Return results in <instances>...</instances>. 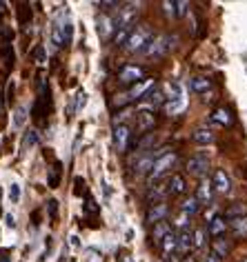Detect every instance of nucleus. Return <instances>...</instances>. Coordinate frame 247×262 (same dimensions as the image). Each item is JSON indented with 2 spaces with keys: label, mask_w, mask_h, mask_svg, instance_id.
Listing matches in <instances>:
<instances>
[{
  "label": "nucleus",
  "mask_w": 247,
  "mask_h": 262,
  "mask_svg": "<svg viewBox=\"0 0 247 262\" xmlns=\"http://www.w3.org/2000/svg\"><path fill=\"white\" fill-rule=\"evenodd\" d=\"M176 42H178V36H170V34L154 36V40L147 45V49L142 51V54H145L147 58H162L176 47Z\"/></svg>",
  "instance_id": "nucleus-3"
},
{
  "label": "nucleus",
  "mask_w": 247,
  "mask_h": 262,
  "mask_svg": "<svg viewBox=\"0 0 247 262\" xmlns=\"http://www.w3.org/2000/svg\"><path fill=\"white\" fill-rule=\"evenodd\" d=\"M71 34H74L71 23H65L63 25V45H71Z\"/></svg>",
  "instance_id": "nucleus-38"
},
{
  "label": "nucleus",
  "mask_w": 247,
  "mask_h": 262,
  "mask_svg": "<svg viewBox=\"0 0 247 262\" xmlns=\"http://www.w3.org/2000/svg\"><path fill=\"white\" fill-rule=\"evenodd\" d=\"M227 229H232L234 238H247V215L236 220H227Z\"/></svg>",
  "instance_id": "nucleus-23"
},
{
  "label": "nucleus",
  "mask_w": 247,
  "mask_h": 262,
  "mask_svg": "<svg viewBox=\"0 0 247 262\" xmlns=\"http://www.w3.org/2000/svg\"><path fill=\"white\" fill-rule=\"evenodd\" d=\"M162 11H165V16L174 18V16H176V3H172V0H165V3H162Z\"/></svg>",
  "instance_id": "nucleus-41"
},
{
  "label": "nucleus",
  "mask_w": 247,
  "mask_h": 262,
  "mask_svg": "<svg viewBox=\"0 0 247 262\" xmlns=\"http://www.w3.org/2000/svg\"><path fill=\"white\" fill-rule=\"evenodd\" d=\"M152 40H154V29L149 25H136L125 40V49L132 51V54H138V51H145Z\"/></svg>",
  "instance_id": "nucleus-2"
},
{
  "label": "nucleus",
  "mask_w": 247,
  "mask_h": 262,
  "mask_svg": "<svg viewBox=\"0 0 247 262\" xmlns=\"http://www.w3.org/2000/svg\"><path fill=\"white\" fill-rule=\"evenodd\" d=\"M167 91H170V98L165 100V111L170 116H176L185 109V94L180 89V84H167Z\"/></svg>",
  "instance_id": "nucleus-4"
},
{
  "label": "nucleus",
  "mask_w": 247,
  "mask_h": 262,
  "mask_svg": "<svg viewBox=\"0 0 247 262\" xmlns=\"http://www.w3.org/2000/svg\"><path fill=\"white\" fill-rule=\"evenodd\" d=\"M9 198L14 200V202H18V198H20V187H18V185H11V189H9Z\"/></svg>",
  "instance_id": "nucleus-46"
},
{
  "label": "nucleus",
  "mask_w": 247,
  "mask_h": 262,
  "mask_svg": "<svg viewBox=\"0 0 247 262\" xmlns=\"http://www.w3.org/2000/svg\"><path fill=\"white\" fill-rule=\"evenodd\" d=\"M210 120L214 124H218V127H232V124H234V116H232V111L227 107H218V109L212 111Z\"/></svg>",
  "instance_id": "nucleus-17"
},
{
  "label": "nucleus",
  "mask_w": 247,
  "mask_h": 262,
  "mask_svg": "<svg viewBox=\"0 0 247 262\" xmlns=\"http://www.w3.org/2000/svg\"><path fill=\"white\" fill-rule=\"evenodd\" d=\"M74 187H76V189H74L76 195H83V193L87 195V182L83 180V178H76V180H74Z\"/></svg>",
  "instance_id": "nucleus-40"
},
{
  "label": "nucleus",
  "mask_w": 247,
  "mask_h": 262,
  "mask_svg": "<svg viewBox=\"0 0 247 262\" xmlns=\"http://www.w3.org/2000/svg\"><path fill=\"white\" fill-rule=\"evenodd\" d=\"M60 173H63V162L60 160H54V165H51L49 173H47V185L49 189H56L60 185Z\"/></svg>",
  "instance_id": "nucleus-24"
},
{
  "label": "nucleus",
  "mask_w": 247,
  "mask_h": 262,
  "mask_svg": "<svg viewBox=\"0 0 247 262\" xmlns=\"http://www.w3.org/2000/svg\"><path fill=\"white\" fill-rule=\"evenodd\" d=\"M156 124V116L152 109H140L138 114H136V131H140V134H145V131H152Z\"/></svg>",
  "instance_id": "nucleus-12"
},
{
  "label": "nucleus",
  "mask_w": 247,
  "mask_h": 262,
  "mask_svg": "<svg viewBox=\"0 0 247 262\" xmlns=\"http://www.w3.org/2000/svg\"><path fill=\"white\" fill-rule=\"evenodd\" d=\"M51 40H54L56 47H63V23L54 25V29H51Z\"/></svg>",
  "instance_id": "nucleus-34"
},
{
  "label": "nucleus",
  "mask_w": 247,
  "mask_h": 262,
  "mask_svg": "<svg viewBox=\"0 0 247 262\" xmlns=\"http://www.w3.org/2000/svg\"><path fill=\"white\" fill-rule=\"evenodd\" d=\"M185 169L190 176H205L207 169H210V158H207V154L200 151L196 156H192V158L185 162Z\"/></svg>",
  "instance_id": "nucleus-7"
},
{
  "label": "nucleus",
  "mask_w": 247,
  "mask_h": 262,
  "mask_svg": "<svg viewBox=\"0 0 247 262\" xmlns=\"http://www.w3.org/2000/svg\"><path fill=\"white\" fill-rule=\"evenodd\" d=\"M5 220H7V225H9V227H16V218H14V215H11V213L5 215Z\"/></svg>",
  "instance_id": "nucleus-48"
},
{
  "label": "nucleus",
  "mask_w": 247,
  "mask_h": 262,
  "mask_svg": "<svg viewBox=\"0 0 247 262\" xmlns=\"http://www.w3.org/2000/svg\"><path fill=\"white\" fill-rule=\"evenodd\" d=\"M142 78H145V69L138 67V64H125V67L118 71V80L122 84H132V87L136 82H140Z\"/></svg>",
  "instance_id": "nucleus-8"
},
{
  "label": "nucleus",
  "mask_w": 247,
  "mask_h": 262,
  "mask_svg": "<svg viewBox=\"0 0 247 262\" xmlns=\"http://www.w3.org/2000/svg\"><path fill=\"white\" fill-rule=\"evenodd\" d=\"M167 233H172V225H170V222H158V225H154L152 242H154V245H160L162 238H165Z\"/></svg>",
  "instance_id": "nucleus-28"
},
{
  "label": "nucleus",
  "mask_w": 247,
  "mask_h": 262,
  "mask_svg": "<svg viewBox=\"0 0 247 262\" xmlns=\"http://www.w3.org/2000/svg\"><path fill=\"white\" fill-rule=\"evenodd\" d=\"M38 142V134L36 131H27V136H25V147H34Z\"/></svg>",
  "instance_id": "nucleus-43"
},
{
  "label": "nucleus",
  "mask_w": 247,
  "mask_h": 262,
  "mask_svg": "<svg viewBox=\"0 0 247 262\" xmlns=\"http://www.w3.org/2000/svg\"><path fill=\"white\" fill-rule=\"evenodd\" d=\"M203 245H205V229H196V231H192V247L200 249Z\"/></svg>",
  "instance_id": "nucleus-33"
},
{
  "label": "nucleus",
  "mask_w": 247,
  "mask_h": 262,
  "mask_svg": "<svg viewBox=\"0 0 247 262\" xmlns=\"http://www.w3.org/2000/svg\"><path fill=\"white\" fill-rule=\"evenodd\" d=\"M47 211H49V220L56 222L58 220V202L56 200H47Z\"/></svg>",
  "instance_id": "nucleus-39"
},
{
  "label": "nucleus",
  "mask_w": 247,
  "mask_h": 262,
  "mask_svg": "<svg viewBox=\"0 0 247 262\" xmlns=\"http://www.w3.org/2000/svg\"><path fill=\"white\" fill-rule=\"evenodd\" d=\"M198 209H200V202L196 200V195H187V198L180 202V211L187 213L190 218H194V215L198 213Z\"/></svg>",
  "instance_id": "nucleus-26"
},
{
  "label": "nucleus",
  "mask_w": 247,
  "mask_h": 262,
  "mask_svg": "<svg viewBox=\"0 0 247 262\" xmlns=\"http://www.w3.org/2000/svg\"><path fill=\"white\" fill-rule=\"evenodd\" d=\"M227 231V220L223 215H214V218L207 222V233L212 235V238H220V235H225Z\"/></svg>",
  "instance_id": "nucleus-18"
},
{
  "label": "nucleus",
  "mask_w": 247,
  "mask_h": 262,
  "mask_svg": "<svg viewBox=\"0 0 247 262\" xmlns=\"http://www.w3.org/2000/svg\"><path fill=\"white\" fill-rule=\"evenodd\" d=\"M183 262H196V260H194V258H183Z\"/></svg>",
  "instance_id": "nucleus-51"
},
{
  "label": "nucleus",
  "mask_w": 247,
  "mask_h": 262,
  "mask_svg": "<svg viewBox=\"0 0 247 262\" xmlns=\"http://www.w3.org/2000/svg\"><path fill=\"white\" fill-rule=\"evenodd\" d=\"M25 120H27V109H25V107H16V116H14L16 127H23Z\"/></svg>",
  "instance_id": "nucleus-37"
},
{
  "label": "nucleus",
  "mask_w": 247,
  "mask_h": 262,
  "mask_svg": "<svg viewBox=\"0 0 247 262\" xmlns=\"http://www.w3.org/2000/svg\"><path fill=\"white\" fill-rule=\"evenodd\" d=\"M129 140H132V129L127 124H116L114 127V145L118 151H127Z\"/></svg>",
  "instance_id": "nucleus-11"
},
{
  "label": "nucleus",
  "mask_w": 247,
  "mask_h": 262,
  "mask_svg": "<svg viewBox=\"0 0 247 262\" xmlns=\"http://www.w3.org/2000/svg\"><path fill=\"white\" fill-rule=\"evenodd\" d=\"M154 160H156L154 149H152V151H136V160L132 162V173L134 176H145V173H149V169H152Z\"/></svg>",
  "instance_id": "nucleus-6"
},
{
  "label": "nucleus",
  "mask_w": 247,
  "mask_h": 262,
  "mask_svg": "<svg viewBox=\"0 0 247 262\" xmlns=\"http://www.w3.org/2000/svg\"><path fill=\"white\" fill-rule=\"evenodd\" d=\"M212 185H214V191L216 193H230L232 191V180H230V176H227L225 169H216V171H214Z\"/></svg>",
  "instance_id": "nucleus-13"
},
{
  "label": "nucleus",
  "mask_w": 247,
  "mask_h": 262,
  "mask_svg": "<svg viewBox=\"0 0 247 262\" xmlns=\"http://www.w3.org/2000/svg\"><path fill=\"white\" fill-rule=\"evenodd\" d=\"M170 215V207H167V202H154V205H149L147 213H145V220L149 225H158V222H165V218Z\"/></svg>",
  "instance_id": "nucleus-9"
},
{
  "label": "nucleus",
  "mask_w": 247,
  "mask_h": 262,
  "mask_svg": "<svg viewBox=\"0 0 247 262\" xmlns=\"http://www.w3.org/2000/svg\"><path fill=\"white\" fill-rule=\"evenodd\" d=\"M245 215H247V205H243V202H234L232 207H227L223 218L225 220H236V218H245Z\"/></svg>",
  "instance_id": "nucleus-27"
},
{
  "label": "nucleus",
  "mask_w": 247,
  "mask_h": 262,
  "mask_svg": "<svg viewBox=\"0 0 247 262\" xmlns=\"http://www.w3.org/2000/svg\"><path fill=\"white\" fill-rule=\"evenodd\" d=\"M11 38H14V31H11V27H7V25H0V42H11Z\"/></svg>",
  "instance_id": "nucleus-36"
},
{
  "label": "nucleus",
  "mask_w": 247,
  "mask_h": 262,
  "mask_svg": "<svg viewBox=\"0 0 247 262\" xmlns=\"http://www.w3.org/2000/svg\"><path fill=\"white\" fill-rule=\"evenodd\" d=\"M243 262H247V260H243Z\"/></svg>",
  "instance_id": "nucleus-52"
},
{
  "label": "nucleus",
  "mask_w": 247,
  "mask_h": 262,
  "mask_svg": "<svg viewBox=\"0 0 247 262\" xmlns=\"http://www.w3.org/2000/svg\"><path fill=\"white\" fill-rule=\"evenodd\" d=\"M192 140L196 142V145H212V142H214V134H212V129H207V127H198L192 134Z\"/></svg>",
  "instance_id": "nucleus-25"
},
{
  "label": "nucleus",
  "mask_w": 247,
  "mask_h": 262,
  "mask_svg": "<svg viewBox=\"0 0 247 262\" xmlns=\"http://www.w3.org/2000/svg\"><path fill=\"white\" fill-rule=\"evenodd\" d=\"M147 100H149V104L156 109V107H160V104H165V96H162V91L160 89H154V91H149V94L145 96Z\"/></svg>",
  "instance_id": "nucleus-31"
},
{
  "label": "nucleus",
  "mask_w": 247,
  "mask_h": 262,
  "mask_svg": "<svg viewBox=\"0 0 247 262\" xmlns=\"http://www.w3.org/2000/svg\"><path fill=\"white\" fill-rule=\"evenodd\" d=\"M85 213L87 215H96V213H98V205H96V200L89 193L85 195Z\"/></svg>",
  "instance_id": "nucleus-35"
},
{
  "label": "nucleus",
  "mask_w": 247,
  "mask_h": 262,
  "mask_svg": "<svg viewBox=\"0 0 247 262\" xmlns=\"http://www.w3.org/2000/svg\"><path fill=\"white\" fill-rule=\"evenodd\" d=\"M187 191V182L183 176H172L170 182H167V193H172V195H183Z\"/></svg>",
  "instance_id": "nucleus-22"
},
{
  "label": "nucleus",
  "mask_w": 247,
  "mask_h": 262,
  "mask_svg": "<svg viewBox=\"0 0 247 262\" xmlns=\"http://www.w3.org/2000/svg\"><path fill=\"white\" fill-rule=\"evenodd\" d=\"M31 20V9L27 3H18V23L20 25H29Z\"/></svg>",
  "instance_id": "nucleus-30"
},
{
  "label": "nucleus",
  "mask_w": 247,
  "mask_h": 262,
  "mask_svg": "<svg viewBox=\"0 0 247 262\" xmlns=\"http://www.w3.org/2000/svg\"><path fill=\"white\" fill-rule=\"evenodd\" d=\"M129 102H132V100H129V94H127V91H122V94H116V96H114L112 107H114V109H122V107H125V104H129Z\"/></svg>",
  "instance_id": "nucleus-32"
},
{
  "label": "nucleus",
  "mask_w": 247,
  "mask_h": 262,
  "mask_svg": "<svg viewBox=\"0 0 247 262\" xmlns=\"http://www.w3.org/2000/svg\"><path fill=\"white\" fill-rule=\"evenodd\" d=\"M114 31H116V20L112 16L102 14L98 18V36H100V40H109V38H114Z\"/></svg>",
  "instance_id": "nucleus-16"
},
{
  "label": "nucleus",
  "mask_w": 247,
  "mask_h": 262,
  "mask_svg": "<svg viewBox=\"0 0 247 262\" xmlns=\"http://www.w3.org/2000/svg\"><path fill=\"white\" fill-rule=\"evenodd\" d=\"M160 251H162V258L167 262H178V253H176V233H167L160 242Z\"/></svg>",
  "instance_id": "nucleus-10"
},
{
  "label": "nucleus",
  "mask_w": 247,
  "mask_h": 262,
  "mask_svg": "<svg viewBox=\"0 0 247 262\" xmlns=\"http://www.w3.org/2000/svg\"><path fill=\"white\" fill-rule=\"evenodd\" d=\"M5 7H7V5H5V3H0V14H3V11H5Z\"/></svg>",
  "instance_id": "nucleus-50"
},
{
  "label": "nucleus",
  "mask_w": 247,
  "mask_h": 262,
  "mask_svg": "<svg viewBox=\"0 0 247 262\" xmlns=\"http://www.w3.org/2000/svg\"><path fill=\"white\" fill-rule=\"evenodd\" d=\"M176 160H178V156H176V151H172V149H160V151H156V160H154L152 169H149V187H152L156 180H160L165 173H170L174 165H176Z\"/></svg>",
  "instance_id": "nucleus-1"
},
{
  "label": "nucleus",
  "mask_w": 247,
  "mask_h": 262,
  "mask_svg": "<svg viewBox=\"0 0 247 262\" xmlns=\"http://www.w3.org/2000/svg\"><path fill=\"white\" fill-rule=\"evenodd\" d=\"M187 11H190V3H185V0L176 3V16H187Z\"/></svg>",
  "instance_id": "nucleus-45"
},
{
  "label": "nucleus",
  "mask_w": 247,
  "mask_h": 262,
  "mask_svg": "<svg viewBox=\"0 0 247 262\" xmlns=\"http://www.w3.org/2000/svg\"><path fill=\"white\" fill-rule=\"evenodd\" d=\"M214 185H212V180L210 178H203L200 180V185H198V189H196V200L200 202V207L203 205H210L212 202V198H214Z\"/></svg>",
  "instance_id": "nucleus-15"
},
{
  "label": "nucleus",
  "mask_w": 247,
  "mask_h": 262,
  "mask_svg": "<svg viewBox=\"0 0 247 262\" xmlns=\"http://www.w3.org/2000/svg\"><path fill=\"white\" fill-rule=\"evenodd\" d=\"M207 262H220V260H218V258H216V255H214V253H212V255H210V258H207Z\"/></svg>",
  "instance_id": "nucleus-49"
},
{
  "label": "nucleus",
  "mask_w": 247,
  "mask_h": 262,
  "mask_svg": "<svg viewBox=\"0 0 247 262\" xmlns=\"http://www.w3.org/2000/svg\"><path fill=\"white\" fill-rule=\"evenodd\" d=\"M154 84H156L154 78H142L140 82H136L134 87L127 91V94H129V100H140V98H145L149 91H152Z\"/></svg>",
  "instance_id": "nucleus-14"
},
{
  "label": "nucleus",
  "mask_w": 247,
  "mask_h": 262,
  "mask_svg": "<svg viewBox=\"0 0 247 262\" xmlns=\"http://www.w3.org/2000/svg\"><path fill=\"white\" fill-rule=\"evenodd\" d=\"M85 102H87V94H85V91H78V96H76V111H80L83 107H85Z\"/></svg>",
  "instance_id": "nucleus-44"
},
{
  "label": "nucleus",
  "mask_w": 247,
  "mask_h": 262,
  "mask_svg": "<svg viewBox=\"0 0 247 262\" xmlns=\"http://www.w3.org/2000/svg\"><path fill=\"white\" fill-rule=\"evenodd\" d=\"M190 222H192L190 215L183 213V211H178L176 215H174V220H172V227H176L178 233L180 231H190Z\"/></svg>",
  "instance_id": "nucleus-29"
},
{
  "label": "nucleus",
  "mask_w": 247,
  "mask_h": 262,
  "mask_svg": "<svg viewBox=\"0 0 247 262\" xmlns=\"http://www.w3.org/2000/svg\"><path fill=\"white\" fill-rule=\"evenodd\" d=\"M34 58H36V62L40 64V67H43L45 62H47V58H45V49L40 47V45H38V47L34 49Z\"/></svg>",
  "instance_id": "nucleus-42"
},
{
  "label": "nucleus",
  "mask_w": 247,
  "mask_h": 262,
  "mask_svg": "<svg viewBox=\"0 0 247 262\" xmlns=\"http://www.w3.org/2000/svg\"><path fill=\"white\" fill-rule=\"evenodd\" d=\"M190 89L194 91V94H200V96H207V91L212 89V80L205 76H196L190 80Z\"/></svg>",
  "instance_id": "nucleus-21"
},
{
  "label": "nucleus",
  "mask_w": 247,
  "mask_h": 262,
  "mask_svg": "<svg viewBox=\"0 0 247 262\" xmlns=\"http://www.w3.org/2000/svg\"><path fill=\"white\" fill-rule=\"evenodd\" d=\"M98 7H102V9H109V7H120L118 3H107V0H102V3L98 5Z\"/></svg>",
  "instance_id": "nucleus-47"
},
{
  "label": "nucleus",
  "mask_w": 247,
  "mask_h": 262,
  "mask_svg": "<svg viewBox=\"0 0 247 262\" xmlns=\"http://www.w3.org/2000/svg\"><path fill=\"white\" fill-rule=\"evenodd\" d=\"M140 11V3H127L118 9V20H116V29H132L136 25Z\"/></svg>",
  "instance_id": "nucleus-5"
},
{
  "label": "nucleus",
  "mask_w": 247,
  "mask_h": 262,
  "mask_svg": "<svg viewBox=\"0 0 247 262\" xmlns=\"http://www.w3.org/2000/svg\"><path fill=\"white\" fill-rule=\"evenodd\" d=\"M190 249H192V231L176 233V253H178V258H183V255L190 253Z\"/></svg>",
  "instance_id": "nucleus-20"
},
{
  "label": "nucleus",
  "mask_w": 247,
  "mask_h": 262,
  "mask_svg": "<svg viewBox=\"0 0 247 262\" xmlns=\"http://www.w3.org/2000/svg\"><path fill=\"white\" fill-rule=\"evenodd\" d=\"M232 251V242L225 238V235H220V238H214L212 240V253L216 255L218 260H223L225 255H230Z\"/></svg>",
  "instance_id": "nucleus-19"
}]
</instances>
